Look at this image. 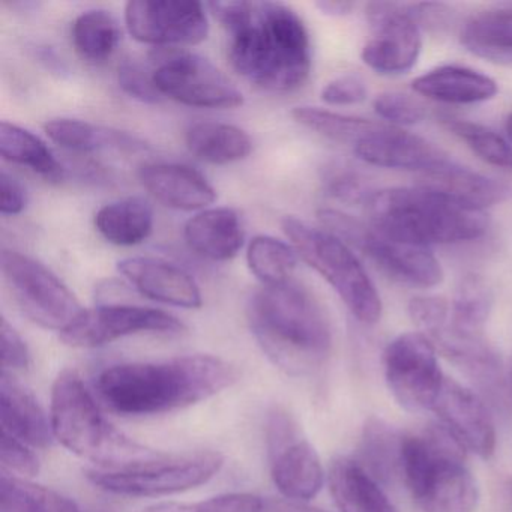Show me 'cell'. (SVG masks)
Here are the masks:
<instances>
[{"mask_svg":"<svg viewBox=\"0 0 512 512\" xmlns=\"http://www.w3.org/2000/svg\"><path fill=\"white\" fill-rule=\"evenodd\" d=\"M0 155L4 160L28 167L47 179L61 178L64 172L40 137L11 122L0 124Z\"/></svg>","mask_w":512,"mask_h":512,"instance_id":"1f68e13d","label":"cell"},{"mask_svg":"<svg viewBox=\"0 0 512 512\" xmlns=\"http://www.w3.org/2000/svg\"><path fill=\"white\" fill-rule=\"evenodd\" d=\"M247 263L262 286L287 283L298 265V253L293 245L272 236H256L248 245Z\"/></svg>","mask_w":512,"mask_h":512,"instance_id":"e575fe53","label":"cell"},{"mask_svg":"<svg viewBox=\"0 0 512 512\" xmlns=\"http://www.w3.org/2000/svg\"><path fill=\"white\" fill-rule=\"evenodd\" d=\"M401 482L424 512H473L479 502L466 449L440 424L406 434Z\"/></svg>","mask_w":512,"mask_h":512,"instance_id":"8992f818","label":"cell"},{"mask_svg":"<svg viewBox=\"0 0 512 512\" xmlns=\"http://www.w3.org/2000/svg\"><path fill=\"white\" fill-rule=\"evenodd\" d=\"M118 82L122 91L134 100L145 104H158L163 95L154 82V73H149L140 62L125 59L118 70Z\"/></svg>","mask_w":512,"mask_h":512,"instance_id":"f35d334b","label":"cell"},{"mask_svg":"<svg viewBox=\"0 0 512 512\" xmlns=\"http://www.w3.org/2000/svg\"><path fill=\"white\" fill-rule=\"evenodd\" d=\"M356 157L371 166L428 175L448 160L442 149L400 128L376 124L355 146Z\"/></svg>","mask_w":512,"mask_h":512,"instance_id":"ac0fdd59","label":"cell"},{"mask_svg":"<svg viewBox=\"0 0 512 512\" xmlns=\"http://www.w3.org/2000/svg\"><path fill=\"white\" fill-rule=\"evenodd\" d=\"M316 7L325 16L344 17L352 13L355 4L353 2H346V0H320V2H317Z\"/></svg>","mask_w":512,"mask_h":512,"instance_id":"681fc988","label":"cell"},{"mask_svg":"<svg viewBox=\"0 0 512 512\" xmlns=\"http://www.w3.org/2000/svg\"><path fill=\"white\" fill-rule=\"evenodd\" d=\"M2 512H82L59 491L4 473L0 479Z\"/></svg>","mask_w":512,"mask_h":512,"instance_id":"d6a6232c","label":"cell"},{"mask_svg":"<svg viewBox=\"0 0 512 512\" xmlns=\"http://www.w3.org/2000/svg\"><path fill=\"white\" fill-rule=\"evenodd\" d=\"M367 17L374 35L362 49L364 64L385 76L409 73L422 50L415 4L374 2L367 7Z\"/></svg>","mask_w":512,"mask_h":512,"instance_id":"5bb4252c","label":"cell"},{"mask_svg":"<svg viewBox=\"0 0 512 512\" xmlns=\"http://www.w3.org/2000/svg\"><path fill=\"white\" fill-rule=\"evenodd\" d=\"M440 425L446 428L464 449L481 458H490L496 449V428L482 398L472 389L445 377L433 406Z\"/></svg>","mask_w":512,"mask_h":512,"instance_id":"e0dca14e","label":"cell"},{"mask_svg":"<svg viewBox=\"0 0 512 512\" xmlns=\"http://www.w3.org/2000/svg\"><path fill=\"white\" fill-rule=\"evenodd\" d=\"M139 178L157 202L178 211H199L217 199L205 176L185 164H146L140 169Z\"/></svg>","mask_w":512,"mask_h":512,"instance_id":"ffe728a7","label":"cell"},{"mask_svg":"<svg viewBox=\"0 0 512 512\" xmlns=\"http://www.w3.org/2000/svg\"><path fill=\"white\" fill-rule=\"evenodd\" d=\"M493 308V293L479 275L461 278L452 299L449 328L466 337H484V326Z\"/></svg>","mask_w":512,"mask_h":512,"instance_id":"4dcf8cb0","label":"cell"},{"mask_svg":"<svg viewBox=\"0 0 512 512\" xmlns=\"http://www.w3.org/2000/svg\"><path fill=\"white\" fill-rule=\"evenodd\" d=\"M50 422L53 436L64 448L100 470L131 469L164 454L110 424L74 370L62 371L53 383Z\"/></svg>","mask_w":512,"mask_h":512,"instance_id":"5b68a950","label":"cell"},{"mask_svg":"<svg viewBox=\"0 0 512 512\" xmlns=\"http://www.w3.org/2000/svg\"><path fill=\"white\" fill-rule=\"evenodd\" d=\"M380 118L395 125H416L425 119V107L415 98L400 92H385L374 100Z\"/></svg>","mask_w":512,"mask_h":512,"instance_id":"ab89813d","label":"cell"},{"mask_svg":"<svg viewBox=\"0 0 512 512\" xmlns=\"http://www.w3.org/2000/svg\"><path fill=\"white\" fill-rule=\"evenodd\" d=\"M185 142L191 154L218 166L244 160L253 151V140L244 130L223 122L205 121L191 125L185 134Z\"/></svg>","mask_w":512,"mask_h":512,"instance_id":"4316f807","label":"cell"},{"mask_svg":"<svg viewBox=\"0 0 512 512\" xmlns=\"http://www.w3.org/2000/svg\"><path fill=\"white\" fill-rule=\"evenodd\" d=\"M158 59L154 82L163 97L199 109H236L244 104L239 89L202 56L173 52Z\"/></svg>","mask_w":512,"mask_h":512,"instance_id":"4fadbf2b","label":"cell"},{"mask_svg":"<svg viewBox=\"0 0 512 512\" xmlns=\"http://www.w3.org/2000/svg\"><path fill=\"white\" fill-rule=\"evenodd\" d=\"M448 302L439 296H418L409 304V316L427 337L439 331L449 320Z\"/></svg>","mask_w":512,"mask_h":512,"instance_id":"b9f144b4","label":"cell"},{"mask_svg":"<svg viewBox=\"0 0 512 512\" xmlns=\"http://www.w3.org/2000/svg\"><path fill=\"white\" fill-rule=\"evenodd\" d=\"M184 238L197 256L212 262H227L241 250L245 232L235 209L211 208L187 221Z\"/></svg>","mask_w":512,"mask_h":512,"instance_id":"7402d4cb","label":"cell"},{"mask_svg":"<svg viewBox=\"0 0 512 512\" xmlns=\"http://www.w3.org/2000/svg\"><path fill=\"white\" fill-rule=\"evenodd\" d=\"M389 391L410 412L433 410L445 376L433 341L422 332H406L391 341L383 353Z\"/></svg>","mask_w":512,"mask_h":512,"instance_id":"8fae6325","label":"cell"},{"mask_svg":"<svg viewBox=\"0 0 512 512\" xmlns=\"http://www.w3.org/2000/svg\"><path fill=\"white\" fill-rule=\"evenodd\" d=\"M0 419L2 431L11 434L34 448H49L52 445L53 430L37 398L14 374L4 373L0 377Z\"/></svg>","mask_w":512,"mask_h":512,"instance_id":"44dd1931","label":"cell"},{"mask_svg":"<svg viewBox=\"0 0 512 512\" xmlns=\"http://www.w3.org/2000/svg\"><path fill=\"white\" fill-rule=\"evenodd\" d=\"M404 437L383 419H368L362 430L359 463L383 484L401 481Z\"/></svg>","mask_w":512,"mask_h":512,"instance_id":"484cf974","label":"cell"},{"mask_svg":"<svg viewBox=\"0 0 512 512\" xmlns=\"http://www.w3.org/2000/svg\"><path fill=\"white\" fill-rule=\"evenodd\" d=\"M506 134H508L509 140L512 142V113L506 118L505 122Z\"/></svg>","mask_w":512,"mask_h":512,"instance_id":"f907efd6","label":"cell"},{"mask_svg":"<svg viewBox=\"0 0 512 512\" xmlns=\"http://www.w3.org/2000/svg\"><path fill=\"white\" fill-rule=\"evenodd\" d=\"M422 187L437 191L461 205L485 211V208L505 202L511 196L508 185L473 172L448 158L437 169L422 176Z\"/></svg>","mask_w":512,"mask_h":512,"instance_id":"603a6c76","label":"cell"},{"mask_svg":"<svg viewBox=\"0 0 512 512\" xmlns=\"http://www.w3.org/2000/svg\"><path fill=\"white\" fill-rule=\"evenodd\" d=\"M229 59L236 73L266 91L304 85L311 70V44L301 17L280 2L254 4L250 25L232 35Z\"/></svg>","mask_w":512,"mask_h":512,"instance_id":"3957f363","label":"cell"},{"mask_svg":"<svg viewBox=\"0 0 512 512\" xmlns=\"http://www.w3.org/2000/svg\"><path fill=\"white\" fill-rule=\"evenodd\" d=\"M511 493H512V482H511Z\"/></svg>","mask_w":512,"mask_h":512,"instance_id":"f5cc1de1","label":"cell"},{"mask_svg":"<svg viewBox=\"0 0 512 512\" xmlns=\"http://www.w3.org/2000/svg\"><path fill=\"white\" fill-rule=\"evenodd\" d=\"M283 232L293 248L338 293L350 313L365 325L382 316V299L352 248L326 229L295 217H284Z\"/></svg>","mask_w":512,"mask_h":512,"instance_id":"52a82bcc","label":"cell"},{"mask_svg":"<svg viewBox=\"0 0 512 512\" xmlns=\"http://www.w3.org/2000/svg\"><path fill=\"white\" fill-rule=\"evenodd\" d=\"M47 136L62 148L76 152L116 149V151L136 152L145 149L142 140L124 131L95 127L79 119H52L44 125Z\"/></svg>","mask_w":512,"mask_h":512,"instance_id":"f1b7e54d","label":"cell"},{"mask_svg":"<svg viewBox=\"0 0 512 512\" xmlns=\"http://www.w3.org/2000/svg\"><path fill=\"white\" fill-rule=\"evenodd\" d=\"M0 268L17 307L35 325L62 334L83 313L74 293L38 260L4 250Z\"/></svg>","mask_w":512,"mask_h":512,"instance_id":"30bf717a","label":"cell"},{"mask_svg":"<svg viewBox=\"0 0 512 512\" xmlns=\"http://www.w3.org/2000/svg\"><path fill=\"white\" fill-rule=\"evenodd\" d=\"M2 466L19 475L35 476L40 472V461L26 443L2 431V448H0Z\"/></svg>","mask_w":512,"mask_h":512,"instance_id":"ee69618b","label":"cell"},{"mask_svg":"<svg viewBox=\"0 0 512 512\" xmlns=\"http://www.w3.org/2000/svg\"><path fill=\"white\" fill-rule=\"evenodd\" d=\"M292 118L302 127L328 137L340 143H350L355 146L376 122L355 116L340 115L317 107H296L292 110Z\"/></svg>","mask_w":512,"mask_h":512,"instance_id":"8d00e7d4","label":"cell"},{"mask_svg":"<svg viewBox=\"0 0 512 512\" xmlns=\"http://www.w3.org/2000/svg\"><path fill=\"white\" fill-rule=\"evenodd\" d=\"M325 188L329 196L344 203H367L370 190L364 179L350 167L331 166L325 175Z\"/></svg>","mask_w":512,"mask_h":512,"instance_id":"60d3db41","label":"cell"},{"mask_svg":"<svg viewBox=\"0 0 512 512\" xmlns=\"http://www.w3.org/2000/svg\"><path fill=\"white\" fill-rule=\"evenodd\" d=\"M73 43L85 61L100 64L118 49L121 29L118 20L106 10H91L80 14L73 25Z\"/></svg>","mask_w":512,"mask_h":512,"instance_id":"836d02e7","label":"cell"},{"mask_svg":"<svg viewBox=\"0 0 512 512\" xmlns=\"http://www.w3.org/2000/svg\"><path fill=\"white\" fill-rule=\"evenodd\" d=\"M239 380L235 365L218 356L188 355L112 365L98 376L107 407L124 416L173 412L209 400Z\"/></svg>","mask_w":512,"mask_h":512,"instance_id":"6da1fadb","label":"cell"},{"mask_svg":"<svg viewBox=\"0 0 512 512\" xmlns=\"http://www.w3.org/2000/svg\"><path fill=\"white\" fill-rule=\"evenodd\" d=\"M440 121L485 163L512 172V148L496 131L454 116H442Z\"/></svg>","mask_w":512,"mask_h":512,"instance_id":"d590c367","label":"cell"},{"mask_svg":"<svg viewBox=\"0 0 512 512\" xmlns=\"http://www.w3.org/2000/svg\"><path fill=\"white\" fill-rule=\"evenodd\" d=\"M224 464L220 452L200 451L161 457L125 470H89L88 479L107 493L127 497H157L182 493L206 484Z\"/></svg>","mask_w":512,"mask_h":512,"instance_id":"9c48e42d","label":"cell"},{"mask_svg":"<svg viewBox=\"0 0 512 512\" xmlns=\"http://www.w3.org/2000/svg\"><path fill=\"white\" fill-rule=\"evenodd\" d=\"M461 43L487 59H512V7L476 14L464 25Z\"/></svg>","mask_w":512,"mask_h":512,"instance_id":"f546056e","label":"cell"},{"mask_svg":"<svg viewBox=\"0 0 512 512\" xmlns=\"http://www.w3.org/2000/svg\"><path fill=\"white\" fill-rule=\"evenodd\" d=\"M511 382H512V367H511Z\"/></svg>","mask_w":512,"mask_h":512,"instance_id":"816d5d0a","label":"cell"},{"mask_svg":"<svg viewBox=\"0 0 512 512\" xmlns=\"http://www.w3.org/2000/svg\"><path fill=\"white\" fill-rule=\"evenodd\" d=\"M184 331V323L166 311L139 305H100L83 310L79 319L62 332L61 340L71 347L95 349L130 335Z\"/></svg>","mask_w":512,"mask_h":512,"instance_id":"2e32d148","label":"cell"},{"mask_svg":"<svg viewBox=\"0 0 512 512\" xmlns=\"http://www.w3.org/2000/svg\"><path fill=\"white\" fill-rule=\"evenodd\" d=\"M95 227L110 244L133 247L154 230V211L140 197H128L103 206L95 215Z\"/></svg>","mask_w":512,"mask_h":512,"instance_id":"83f0119b","label":"cell"},{"mask_svg":"<svg viewBox=\"0 0 512 512\" xmlns=\"http://www.w3.org/2000/svg\"><path fill=\"white\" fill-rule=\"evenodd\" d=\"M262 512H328L317 506L307 505L301 500L283 499L265 502Z\"/></svg>","mask_w":512,"mask_h":512,"instance_id":"c3c4849f","label":"cell"},{"mask_svg":"<svg viewBox=\"0 0 512 512\" xmlns=\"http://www.w3.org/2000/svg\"><path fill=\"white\" fill-rule=\"evenodd\" d=\"M26 191L10 173H0V212L2 215H19L26 208Z\"/></svg>","mask_w":512,"mask_h":512,"instance_id":"7dc6e473","label":"cell"},{"mask_svg":"<svg viewBox=\"0 0 512 512\" xmlns=\"http://www.w3.org/2000/svg\"><path fill=\"white\" fill-rule=\"evenodd\" d=\"M365 82L356 76H341L323 88L322 100L329 106H355L367 100Z\"/></svg>","mask_w":512,"mask_h":512,"instance_id":"f6af8a7d","label":"cell"},{"mask_svg":"<svg viewBox=\"0 0 512 512\" xmlns=\"http://www.w3.org/2000/svg\"><path fill=\"white\" fill-rule=\"evenodd\" d=\"M247 319L263 353L292 376L313 373L331 352L328 317L301 284L260 287L248 299Z\"/></svg>","mask_w":512,"mask_h":512,"instance_id":"7a4b0ae2","label":"cell"},{"mask_svg":"<svg viewBox=\"0 0 512 512\" xmlns=\"http://www.w3.org/2000/svg\"><path fill=\"white\" fill-rule=\"evenodd\" d=\"M206 7L232 35L250 25L254 17V4L244 0H226V2L215 0V2H209Z\"/></svg>","mask_w":512,"mask_h":512,"instance_id":"bcb514c9","label":"cell"},{"mask_svg":"<svg viewBox=\"0 0 512 512\" xmlns=\"http://www.w3.org/2000/svg\"><path fill=\"white\" fill-rule=\"evenodd\" d=\"M419 95L445 104H478L496 97L497 83L491 77L458 65H443L413 80Z\"/></svg>","mask_w":512,"mask_h":512,"instance_id":"d4e9b609","label":"cell"},{"mask_svg":"<svg viewBox=\"0 0 512 512\" xmlns=\"http://www.w3.org/2000/svg\"><path fill=\"white\" fill-rule=\"evenodd\" d=\"M328 482L340 512H397L380 482L355 458H335Z\"/></svg>","mask_w":512,"mask_h":512,"instance_id":"cb8c5ba5","label":"cell"},{"mask_svg":"<svg viewBox=\"0 0 512 512\" xmlns=\"http://www.w3.org/2000/svg\"><path fill=\"white\" fill-rule=\"evenodd\" d=\"M119 272L152 301L196 310L203 298L194 278L166 260L155 257H128L118 263Z\"/></svg>","mask_w":512,"mask_h":512,"instance_id":"d6986e66","label":"cell"},{"mask_svg":"<svg viewBox=\"0 0 512 512\" xmlns=\"http://www.w3.org/2000/svg\"><path fill=\"white\" fill-rule=\"evenodd\" d=\"M265 502L256 494L227 493L193 503L164 502L140 512H262Z\"/></svg>","mask_w":512,"mask_h":512,"instance_id":"74e56055","label":"cell"},{"mask_svg":"<svg viewBox=\"0 0 512 512\" xmlns=\"http://www.w3.org/2000/svg\"><path fill=\"white\" fill-rule=\"evenodd\" d=\"M125 25L134 40L151 46H197L208 38L205 5L193 0H130Z\"/></svg>","mask_w":512,"mask_h":512,"instance_id":"9a60e30c","label":"cell"},{"mask_svg":"<svg viewBox=\"0 0 512 512\" xmlns=\"http://www.w3.org/2000/svg\"><path fill=\"white\" fill-rule=\"evenodd\" d=\"M365 205L376 229L418 247L475 241L488 230L485 211L422 185L373 191Z\"/></svg>","mask_w":512,"mask_h":512,"instance_id":"277c9868","label":"cell"},{"mask_svg":"<svg viewBox=\"0 0 512 512\" xmlns=\"http://www.w3.org/2000/svg\"><path fill=\"white\" fill-rule=\"evenodd\" d=\"M269 466L274 484L286 499H313L325 482L319 455L308 440L302 439L295 419L277 407L266 424Z\"/></svg>","mask_w":512,"mask_h":512,"instance_id":"7c38bea8","label":"cell"},{"mask_svg":"<svg viewBox=\"0 0 512 512\" xmlns=\"http://www.w3.org/2000/svg\"><path fill=\"white\" fill-rule=\"evenodd\" d=\"M0 341H2V367L4 373L16 374L28 370L31 364L28 346L23 341L22 335L13 325L2 317L0 325Z\"/></svg>","mask_w":512,"mask_h":512,"instance_id":"7bdbcfd3","label":"cell"},{"mask_svg":"<svg viewBox=\"0 0 512 512\" xmlns=\"http://www.w3.org/2000/svg\"><path fill=\"white\" fill-rule=\"evenodd\" d=\"M317 217L328 232L361 251L394 280L422 289L442 283V266L428 248L398 241L337 209H322Z\"/></svg>","mask_w":512,"mask_h":512,"instance_id":"ba28073f","label":"cell"}]
</instances>
